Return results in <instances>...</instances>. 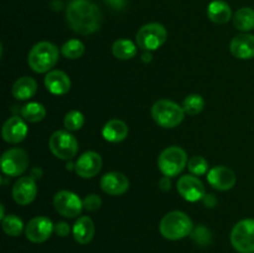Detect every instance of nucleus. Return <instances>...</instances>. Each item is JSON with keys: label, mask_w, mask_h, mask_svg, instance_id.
<instances>
[{"label": "nucleus", "mask_w": 254, "mask_h": 253, "mask_svg": "<svg viewBox=\"0 0 254 253\" xmlns=\"http://www.w3.org/2000/svg\"><path fill=\"white\" fill-rule=\"evenodd\" d=\"M99 185H101L103 192L111 196H121L129 190L130 183L124 174L118 173V171H111L102 176Z\"/></svg>", "instance_id": "17"}, {"label": "nucleus", "mask_w": 254, "mask_h": 253, "mask_svg": "<svg viewBox=\"0 0 254 253\" xmlns=\"http://www.w3.org/2000/svg\"><path fill=\"white\" fill-rule=\"evenodd\" d=\"M192 220L183 211L168 212L160 221L159 231L169 241H179L188 237L192 232Z\"/></svg>", "instance_id": "3"}, {"label": "nucleus", "mask_w": 254, "mask_h": 253, "mask_svg": "<svg viewBox=\"0 0 254 253\" xmlns=\"http://www.w3.org/2000/svg\"><path fill=\"white\" fill-rule=\"evenodd\" d=\"M168 39V31L164 25L159 22H149L136 32V45L144 51H155L160 49Z\"/></svg>", "instance_id": "6"}, {"label": "nucleus", "mask_w": 254, "mask_h": 253, "mask_svg": "<svg viewBox=\"0 0 254 253\" xmlns=\"http://www.w3.org/2000/svg\"><path fill=\"white\" fill-rule=\"evenodd\" d=\"M20 114L29 123H39V122L44 121L45 117H46V109L41 103L30 102L22 107Z\"/></svg>", "instance_id": "26"}, {"label": "nucleus", "mask_w": 254, "mask_h": 253, "mask_svg": "<svg viewBox=\"0 0 254 253\" xmlns=\"http://www.w3.org/2000/svg\"><path fill=\"white\" fill-rule=\"evenodd\" d=\"M12 198L17 205L26 206L36 198L37 185L31 176H22L12 186Z\"/></svg>", "instance_id": "15"}, {"label": "nucleus", "mask_w": 254, "mask_h": 253, "mask_svg": "<svg viewBox=\"0 0 254 253\" xmlns=\"http://www.w3.org/2000/svg\"><path fill=\"white\" fill-rule=\"evenodd\" d=\"M106 2L108 5H111L113 9H117V10H121L123 9L124 6H126V0H106Z\"/></svg>", "instance_id": "35"}, {"label": "nucleus", "mask_w": 254, "mask_h": 253, "mask_svg": "<svg viewBox=\"0 0 254 253\" xmlns=\"http://www.w3.org/2000/svg\"><path fill=\"white\" fill-rule=\"evenodd\" d=\"M71 232V228H69V225L64 221H61V222H57L55 225V233L60 237H67Z\"/></svg>", "instance_id": "33"}, {"label": "nucleus", "mask_w": 254, "mask_h": 253, "mask_svg": "<svg viewBox=\"0 0 254 253\" xmlns=\"http://www.w3.org/2000/svg\"><path fill=\"white\" fill-rule=\"evenodd\" d=\"M231 243L240 253H254V220L245 218L236 223L231 232Z\"/></svg>", "instance_id": "8"}, {"label": "nucleus", "mask_w": 254, "mask_h": 253, "mask_svg": "<svg viewBox=\"0 0 254 253\" xmlns=\"http://www.w3.org/2000/svg\"><path fill=\"white\" fill-rule=\"evenodd\" d=\"M233 25L242 32H250L254 29V9L241 7L233 15Z\"/></svg>", "instance_id": "24"}, {"label": "nucleus", "mask_w": 254, "mask_h": 253, "mask_svg": "<svg viewBox=\"0 0 254 253\" xmlns=\"http://www.w3.org/2000/svg\"><path fill=\"white\" fill-rule=\"evenodd\" d=\"M84 124V116L79 111H69L64 116V126L66 130L76 131L83 126Z\"/></svg>", "instance_id": "30"}, {"label": "nucleus", "mask_w": 254, "mask_h": 253, "mask_svg": "<svg viewBox=\"0 0 254 253\" xmlns=\"http://www.w3.org/2000/svg\"><path fill=\"white\" fill-rule=\"evenodd\" d=\"M30 164L29 154L20 148H12L5 151L1 155L0 168L7 176H20L27 170Z\"/></svg>", "instance_id": "9"}, {"label": "nucleus", "mask_w": 254, "mask_h": 253, "mask_svg": "<svg viewBox=\"0 0 254 253\" xmlns=\"http://www.w3.org/2000/svg\"><path fill=\"white\" fill-rule=\"evenodd\" d=\"M159 188L163 191H169L171 189V181L169 176H163L159 181Z\"/></svg>", "instance_id": "34"}, {"label": "nucleus", "mask_w": 254, "mask_h": 253, "mask_svg": "<svg viewBox=\"0 0 254 253\" xmlns=\"http://www.w3.org/2000/svg\"><path fill=\"white\" fill-rule=\"evenodd\" d=\"M188 154L178 145L164 149L158 158V168L164 176L174 178L188 168Z\"/></svg>", "instance_id": "5"}, {"label": "nucleus", "mask_w": 254, "mask_h": 253, "mask_svg": "<svg viewBox=\"0 0 254 253\" xmlns=\"http://www.w3.org/2000/svg\"><path fill=\"white\" fill-rule=\"evenodd\" d=\"M102 206V198L97 193H89L83 198V207L87 211H97Z\"/></svg>", "instance_id": "32"}, {"label": "nucleus", "mask_w": 254, "mask_h": 253, "mask_svg": "<svg viewBox=\"0 0 254 253\" xmlns=\"http://www.w3.org/2000/svg\"><path fill=\"white\" fill-rule=\"evenodd\" d=\"M94 222L89 216H81L72 227V235L79 245H87L91 242L94 237Z\"/></svg>", "instance_id": "20"}, {"label": "nucleus", "mask_w": 254, "mask_h": 253, "mask_svg": "<svg viewBox=\"0 0 254 253\" xmlns=\"http://www.w3.org/2000/svg\"><path fill=\"white\" fill-rule=\"evenodd\" d=\"M183 108L185 114L196 116V114L201 113L205 108V99L200 94H189L184 99Z\"/></svg>", "instance_id": "28"}, {"label": "nucleus", "mask_w": 254, "mask_h": 253, "mask_svg": "<svg viewBox=\"0 0 254 253\" xmlns=\"http://www.w3.org/2000/svg\"><path fill=\"white\" fill-rule=\"evenodd\" d=\"M1 227L2 231L6 233L7 236H11V237H17L22 233L24 231V222L20 217H17L16 215H9L5 216L1 220Z\"/></svg>", "instance_id": "27"}, {"label": "nucleus", "mask_w": 254, "mask_h": 253, "mask_svg": "<svg viewBox=\"0 0 254 253\" xmlns=\"http://www.w3.org/2000/svg\"><path fill=\"white\" fill-rule=\"evenodd\" d=\"M103 161L102 156L96 151H86L77 159L74 164V171L82 179H92L101 171Z\"/></svg>", "instance_id": "13"}, {"label": "nucleus", "mask_w": 254, "mask_h": 253, "mask_svg": "<svg viewBox=\"0 0 254 253\" xmlns=\"http://www.w3.org/2000/svg\"><path fill=\"white\" fill-rule=\"evenodd\" d=\"M151 54H150V51H144V54L141 55V60H143L144 62H149V61H151Z\"/></svg>", "instance_id": "37"}, {"label": "nucleus", "mask_w": 254, "mask_h": 253, "mask_svg": "<svg viewBox=\"0 0 254 253\" xmlns=\"http://www.w3.org/2000/svg\"><path fill=\"white\" fill-rule=\"evenodd\" d=\"M51 153L61 160H71L78 153V141L68 130H56L49 139Z\"/></svg>", "instance_id": "7"}, {"label": "nucleus", "mask_w": 254, "mask_h": 253, "mask_svg": "<svg viewBox=\"0 0 254 253\" xmlns=\"http://www.w3.org/2000/svg\"><path fill=\"white\" fill-rule=\"evenodd\" d=\"M128 126L121 119H111L102 129V135L109 143H121L128 136Z\"/></svg>", "instance_id": "21"}, {"label": "nucleus", "mask_w": 254, "mask_h": 253, "mask_svg": "<svg viewBox=\"0 0 254 253\" xmlns=\"http://www.w3.org/2000/svg\"><path fill=\"white\" fill-rule=\"evenodd\" d=\"M112 52L118 60H131L136 55V45L128 39H119L112 46Z\"/></svg>", "instance_id": "25"}, {"label": "nucleus", "mask_w": 254, "mask_h": 253, "mask_svg": "<svg viewBox=\"0 0 254 253\" xmlns=\"http://www.w3.org/2000/svg\"><path fill=\"white\" fill-rule=\"evenodd\" d=\"M61 54L62 56L69 60L79 59V57L83 56L84 54L83 42L79 41V40L77 39L68 40V41H66L64 45H62Z\"/></svg>", "instance_id": "29"}, {"label": "nucleus", "mask_w": 254, "mask_h": 253, "mask_svg": "<svg viewBox=\"0 0 254 253\" xmlns=\"http://www.w3.org/2000/svg\"><path fill=\"white\" fill-rule=\"evenodd\" d=\"M59 57L60 50L56 45L50 41H41L31 47L27 56V63L36 73H49L57 63Z\"/></svg>", "instance_id": "2"}, {"label": "nucleus", "mask_w": 254, "mask_h": 253, "mask_svg": "<svg viewBox=\"0 0 254 253\" xmlns=\"http://www.w3.org/2000/svg\"><path fill=\"white\" fill-rule=\"evenodd\" d=\"M207 16L215 24L223 25L232 19V9L223 0H213L207 6Z\"/></svg>", "instance_id": "23"}, {"label": "nucleus", "mask_w": 254, "mask_h": 253, "mask_svg": "<svg viewBox=\"0 0 254 253\" xmlns=\"http://www.w3.org/2000/svg\"><path fill=\"white\" fill-rule=\"evenodd\" d=\"M188 169L191 175L201 176L208 173V161L203 156H191L188 161Z\"/></svg>", "instance_id": "31"}, {"label": "nucleus", "mask_w": 254, "mask_h": 253, "mask_svg": "<svg viewBox=\"0 0 254 253\" xmlns=\"http://www.w3.org/2000/svg\"><path fill=\"white\" fill-rule=\"evenodd\" d=\"M44 83L47 91L55 96L66 94L71 89V79L68 74L60 69H52L49 73H46Z\"/></svg>", "instance_id": "19"}, {"label": "nucleus", "mask_w": 254, "mask_h": 253, "mask_svg": "<svg viewBox=\"0 0 254 253\" xmlns=\"http://www.w3.org/2000/svg\"><path fill=\"white\" fill-rule=\"evenodd\" d=\"M66 20L74 32L91 35L102 25V11L92 0H71L66 7Z\"/></svg>", "instance_id": "1"}, {"label": "nucleus", "mask_w": 254, "mask_h": 253, "mask_svg": "<svg viewBox=\"0 0 254 253\" xmlns=\"http://www.w3.org/2000/svg\"><path fill=\"white\" fill-rule=\"evenodd\" d=\"M55 210L66 218H76L83 211V200L68 190H61L54 196Z\"/></svg>", "instance_id": "10"}, {"label": "nucleus", "mask_w": 254, "mask_h": 253, "mask_svg": "<svg viewBox=\"0 0 254 253\" xmlns=\"http://www.w3.org/2000/svg\"><path fill=\"white\" fill-rule=\"evenodd\" d=\"M55 232V225L49 217L36 216L31 218L25 226L26 238L32 243H44Z\"/></svg>", "instance_id": "11"}, {"label": "nucleus", "mask_w": 254, "mask_h": 253, "mask_svg": "<svg viewBox=\"0 0 254 253\" xmlns=\"http://www.w3.org/2000/svg\"><path fill=\"white\" fill-rule=\"evenodd\" d=\"M203 202H205V205L207 206V207H213L216 203V198L213 195H206L205 197H203Z\"/></svg>", "instance_id": "36"}, {"label": "nucleus", "mask_w": 254, "mask_h": 253, "mask_svg": "<svg viewBox=\"0 0 254 253\" xmlns=\"http://www.w3.org/2000/svg\"><path fill=\"white\" fill-rule=\"evenodd\" d=\"M29 129L26 121L22 117L12 116L7 119L1 128V136L6 143L19 144L26 138Z\"/></svg>", "instance_id": "16"}, {"label": "nucleus", "mask_w": 254, "mask_h": 253, "mask_svg": "<svg viewBox=\"0 0 254 253\" xmlns=\"http://www.w3.org/2000/svg\"><path fill=\"white\" fill-rule=\"evenodd\" d=\"M179 193L184 200L189 202L203 200L206 196V190L203 183L195 175H184L179 179L176 184Z\"/></svg>", "instance_id": "12"}, {"label": "nucleus", "mask_w": 254, "mask_h": 253, "mask_svg": "<svg viewBox=\"0 0 254 253\" xmlns=\"http://www.w3.org/2000/svg\"><path fill=\"white\" fill-rule=\"evenodd\" d=\"M0 210H1V213H0V218H4L5 217V211H4V205H0Z\"/></svg>", "instance_id": "38"}, {"label": "nucleus", "mask_w": 254, "mask_h": 253, "mask_svg": "<svg viewBox=\"0 0 254 253\" xmlns=\"http://www.w3.org/2000/svg\"><path fill=\"white\" fill-rule=\"evenodd\" d=\"M151 117L159 126L173 129L180 126L185 118L183 106L169 99H159L151 107Z\"/></svg>", "instance_id": "4"}, {"label": "nucleus", "mask_w": 254, "mask_h": 253, "mask_svg": "<svg viewBox=\"0 0 254 253\" xmlns=\"http://www.w3.org/2000/svg\"><path fill=\"white\" fill-rule=\"evenodd\" d=\"M231 54L238 60H251L254 57V35L243 32L232 39L230 44Z\"/></svg>", "instance_id": "18"}, {"label": "nucleus", "mask_w": 254, "mask_h": 253, "mask_svg": "<svg viewBox=\"0 0 254 253\" xmlns=\"http://www.w3.org/2000/svg\"><path fill=\"white\" fill-rule=\"evenodd\" d=\"M207 181L213 189L218 191H228L237 183V176L232 169L227 166H213L207 173Z\"/></svg>", "instance_id": "14"}, {"label": "nucleus", "mask_w": 254, "mask_h": 253, "mask_svg": "<svg viewBox=\"0 0 254 253\" xmlns=\"http://www.w3.org/2000/svg\"><path fill=\"white\" fill-rule=\"evenodd\" d=\"M37 92V82L32 77H20L12 84L11 93L17 101H27L32 98Z\"/></svg>", "instance_id": "22"}]
</instances>
